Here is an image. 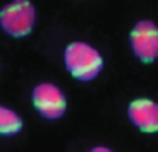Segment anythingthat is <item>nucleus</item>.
Listing matches in <instances>:
<instances>
[{
	"mask_svg": "<svg viewBox=\"0 0 158 152\" xmlns=\"http://www.w3.org/2000/svg\"><path fill=\"white\" fill-rule=\"evenodd\" d=\"M22 129L23 120L20 115L6 106H0V137H14Z\"/></svg>",
	"mask_w": 158,
	"mask_h": 152,
	"instance_id": "nucleus-6",
	"label": "nucleus"
},
{
	"mask_svg": "<svg viewBox=\"0 0 158 152\" xmlns=\"http://www.w3.org/2000/svg\"><path fill=\"white\" fill-rule=\"evenodd\" d=\"M88 152H114L112 149H109V148H106V146H95V148H92L91 151Z\"/></svg>",
	"mask_w": 158,
	"mask_h": 152,
	"instance_id": "nucleus-7",
	"label": "nucleus"
},
{
	"mask_svg": "<svg viewBox=\"0 0 158 152\" xmlns=\"http://www.w3.org/2000/svg\"><path fill=\"white\" fill-rule=\"evenodd\" d=\"M127 117L144 134L158 132V103L151 99H135L127 106Z\"/></svg>",
	"mask_w": 158,
	"mask_h": 152,
	"instance_id": "nucleus-5",
	"label": "nucleus"
},
{
	"mask_svg": "<svg viewBox=\"0 0 158 152\" xmlns=\"http://www.w3.org/2000/svg\"><path fill=\"white\" fill-rule=\"evenodd\" d=\"M31 100L35 111L48 120H57L66 112V95L54 83L37 85L32 89Z\"/></svg>",
	"mask_w": 158,
	"mask_h": 152,
	"instance_id": "nucleus-4",
	"label": "nucleus"
},
{
	"mask_svg": "<svg viewBox=\"0 0 158 152\" xmlns=\"http://www.w3.org/2000/svg\"><path fill=\"white\" fill-rule=\"evenodd\" d=\"M35 25V8L31 0H12L0 9V28L14 39L26 37Z\"/></svg>",
	"mask_w": 158,
	"mask_h": 152,
	"instance_id": "nucleus-2",
	"label": "nucleus"
},
{
	"mask_svg": "<svg viewBox=\"0 0 158 152\" xmlns=\"http://www.w3.org/2000/svg\"><path fill=\"white\" fill-rule=\"evenodd\" d=\"M68 72L80 82H91L98 77L103 69V57L94 46L85 42H72L63 52Z\"/></svg>",
	"mask_w": 158,
	"mask_h": 152,
	"instance_id": "nucleus-1",
	"label": "nucleus"
},
{
	"mask_svg": "<svg viewBox=\"0 0 158 152\" xmlns=\"http://www.w3.org/2000/svg\"><path fill=\"white\" fill-rule=\"evenodd\" d=\"M134 55L143 63H154L158 58V26L152 20H140L129 34Z\"/></svg>",
	"mask_w": 158,
	"mask_h": 152,
	"instance_id": "nucleus-3",
	"label": "nucleus"
}]
</instances>
